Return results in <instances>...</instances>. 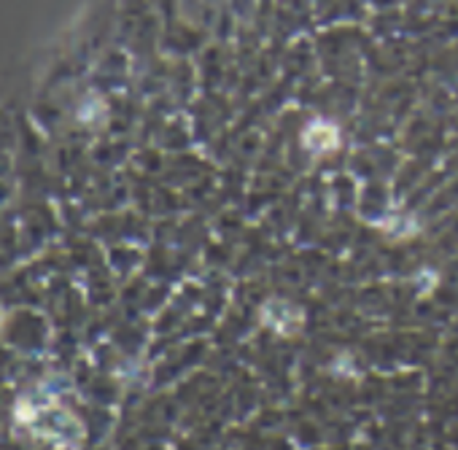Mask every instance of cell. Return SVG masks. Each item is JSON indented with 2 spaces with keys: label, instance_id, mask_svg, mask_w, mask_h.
I'll return each instance as SVG.
<instances>
[{
  "label": "cell",
  "instance_id": "6da1fadb",
  "mask_svg": "<svg viewBox=\"0 0 458 450\" xmlns=\"http://www.w3.org/2000/svg\"><path fill=\"white\" fill-rule=\"evenodd\" d=\"M337 140H340L337 127L335 124H327V122H313L308 127V132H305V146L310 151H329V149L337 146Z\"/></svg>",
  "mask_w": 458,
  "mask_h": 450
}]
</instances>
